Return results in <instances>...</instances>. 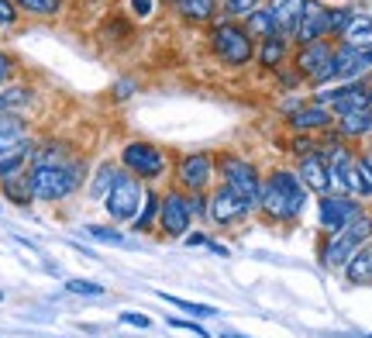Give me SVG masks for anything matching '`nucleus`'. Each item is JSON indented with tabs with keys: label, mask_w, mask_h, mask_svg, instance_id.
I'll return each instance as SVG.
<instances>
[{
	"label": "nucleus",
	"mask_w": 372,
	"mask_h": 338,
	"mask_svg": "<svg viewBox=\"0 0 372 338\" xmlns=\"http://www.w3.org/2000/svg\"><path fill=\"white\" fill-rule=\"evenodd\" d=\"M31 104H35V90L28 83L0 86V114H21Z\"/></svg>",
	"instance_id": "obj_25"
},
{
	"label": "nucleus",
	"mask_w": 372,
	"mask_h": 338,
	"mask_svg": "<svg viewBox=\"0 0 372 338\" xmlns=\"http://www.w3.org/2000/svg\"><path fill=\"white\" fill-rule=\"evenodd\" d=\"M335 131L345 138V142H359L372 135V111L362 107V111H352V114H338L335 118Z\"/></svg>",
	"instance_id": "obj_21"
},
{
	"label": "nucleus",
	"mask_w": 372,
	"mask_h": 338,
	"mask_svg": "<svg viewBox=\"0 0 372 338\" xmlns=\"http://www.w3.org/2000/svg\"><path fill=\"white\" fill-rule=\"evenodd\" d=\"M242 28L255 38V42H266V38H276V21H273V14H269V7L266 3H259L255 10H248L245 17H242Z\"/></svg>",
	"instance_id": "obj_24"
},
{
	"label": "nucleus",
	"mask_w": 372,
	"mask_h": 338,
	"mask_svg": "<svg viewBox=\"0 0 372 338\" xmlns=\"http://www.w3.org/2000/svg\"><path fill=\"white\" fill-rule=\"evenodd\" d=\"M369 111H372V83H369Z\"/></svg>",
	"instance_id": "obj_48"
},
{
	"label": "nucleus",
	"mask_w": 372,
	"mask_h": 338,
	"mask_svg": "<svg viewBox=\"0 0 372 338\" xmlns=\"http://www.w3.org/2000/svg\"><path fill=\"white\" fill-rule=\"evenodd\" d=\"M28 186H31V197L35 200H66L73 197L83 179H87V163L83 159H69L62 166H28Z\"/></svg>",
	"instance_id": "obj_3"
},
{
	"label": "nucleus",
	"mask_w": 372,
	"mask_h": 338,
	"mask_svg": "<svg viewBox=\"0 0 372 338\" xmlns=\"http://www.w3.org/2000/svg\"><path fill=\"white\" fill-rule=\"evenodd\" d=\"M262 0H221V14L224 17H235V21H242L248 10H255Z\"/></svg>",
	"instance_id": "obj_34"
},
{
	"label": "nucleus",
	"mask_w": 372,
	"mask_h": 338,
	"mask_svg": "<svg viewBox=\"0 0 372 338\" xmlns=\"http://www.w3.org/2000/svg\"><path fill=\"white\" fill-rule=\"evenodd\" d=\"M214 166L221 172V183L228 190H235L238 197H245L252 207L259 204V190H262V172L255 163L242 159V156H231V152H221L214 156Z\"/></svg>",
	"instance_id": "obj_5"
},
{
	"label": "nucleus",
	"mask_w": 372,
	"mask_h": 338,
	"mask_svg": "<svg viewBox=\"0 0 372 338\" xmlns=\"http://www.w3.org/2000/svg\"><path fill=\"white\" fill-rule=\"evenodd\" d=\"M221 338H245V335H238V332H221Z\"/></svg>",
	"instance_id": "obj_47"
},
{
	"label": "nucleus",
	"mask_w": 372,
	"mask_h": 338,
	"mask_svg": "<svg viewBox=\"0 0 372 338\" xmlns=\"http://www.w3.org/2000/svg\"><path fill=\"white\" fill-rule=\"evenodd\" d=\"M345 276H348V283H372V242H366L345 262Z\"/></svg>",
	"instance_id": "obj_26"
},
{
	"label": "nucleus",
	"mask_w": 372,
	"mask_h": 338,
	"mask_svg": "<svg viewBox=\"0 0 372 338\" xmlns=\"http://www.w3.org/2000/svg\"><path fill=\"white\" fill-rule=\"evenodd\" d=\"M121 325H131V328H152V318L135 314V311H124V314H121Z\"/></svg>",
	"instance_id": "obj_41"
},
{
	"label": "nucleus",
	"mask_w": 372,
	"mask_h": 338,
	"mask_svg": "<svg viewBox=\"0 0 372 338\" xmlns=\"http://www.w3.org/2000/svg\"><path fill=\"white\" fill-rule=\"evenodd\" d=\"M369 73H372V49H366V52L362 49H348V45L335 49V80L352 83V80H366Z\"/></svg>",
	"instance_id": "obj_16"
},
{
	"label": "nucleus",
	"mask_w": 372,
	"mask_h": 338,
	"mask_svg": "<svg viewBox=\"0 0 372 338\" xmlns=\"http://www.w3.org/2000/svg\"><path fill=\"white\" fill-rule=\"evenodd\" d=\"M0 304H3V290H0Z\"/></svg>",
	"instance_id": "obj_49"
},
{
	"label": "nucleus",
	"mask_w": 372,
	"mask_h": 338,
	"mask_svg": "<svg viewBox=\"0 0 372 338\" xmlns=\"http://www.w3.org/2000/svg\"><path fill=\"white\" fill-rule=\"evenodd\" d=\"M3 183V197L10 200V204H17V207H28L35 197H31V186H28V176H24V169L21 172H14V176H3L0 179Z\"/></svg>",
	"instance_id": "obj_28"
},
{
	"label": "nucleus",
	"mask_w": 372,
	"mask_h": 338,
	"mask_svg": "<svg viewBox=\"0 0 372 338\" xmlns=\"http://www.w3.org/2000/svg\"><path fill=\"white\" fill-rule=\"evenodd\" d=\"M307 204V186L300 183V176L293 169H273L266 179H262V190H259V211L269 218V221H293L300 218Z\"/></svg>",
	"instance_id": "obj_1"
},
{
	"label": "nucleus",
	"mask_w": 372,
	"mask_h": 338,
	"mask_svg": "<svg viewBox=\"0 0 372 338\" xmlns=\"http://www.w3.org/2000/svg\"><path fill=\"white\" fill-rule=\"evenodd\" d=\"M169 328H183V332H189V335H200L207 338V332L196 325V321H183V318H169Z\"/></svg>",
	"instance_id": "obj_42"
},
{
	"label": "nucleus",
	"mask_w": 372,
	"mask_h": 338,
	"mask_svg": "<svg viewBox=\"0 0 372 338\" xmlns=\"http://www.w3.org/2000/svg\"><path fill=\"white\" fill-rule=\"evenodd\" d=\"M21 14H31V17H56L62 10V0H14Z\"/></svg>",
	"instance_id": "obj_33"
},
{
	"label": "nucleus",
	"mask_w": 372,
	"mask_h": 338,
	"mask_svg": "<svg viewBox=\"0 0 372 338\" xmlns=\"http://www.w3.org/2000/svg\"><path fill=\"white\" fill-rule=\"evenodd\" d=\"M303 3H307V0H266V7H269V14H273V21H276L279 38L293 42L296 24H300V14H303Z\"/></svg>",
	"instance_id": "obj_18"
},
{
	"label": "nucleus",
	"mask_w": 372,
	"mask_h": 338,
	"mask_svg": "<svg viewBox=\"0 0 372 338\" xmlns=\"http://www.w3.org/2000/svg\"><path fill=\"white\" fill-rule=\"evenodd\" d=\"M31 138L28 142H21L17 149H7V152H0V179L3 176H14V172H21V169H28V152H31Z\"/></svg>",
	"instance_id": "obj_30"
},
{
	"label": "nucleus",
	"mask_w": 372,
	"mask_h": 338,
	"mask_svg": "<svg viewBox=\"0 0 372 338\" xmlns=\"http://www.w3.org/2000/svg\"><path fill=\"white\" fill-rule=\"evenodd\" d=\"M66 290L69 293H80V297H103V287L90 283V280H66Z\"/></svg>",
	"instance_id": "obj_36"
},
{
	"label": "nucleus",
	"mask_w": 372,
	"mask_h": 338,
	"mask_svg": "<svg viewBox=\"0 0 372 338\" xmlns=\"http://www.w3.org/2000/svg\"><path fill=\"white\" fill-rule=\"evenodd\" d=\"M142 197H145L142 179H135L131 172H124V169H121V176L114 179V186H110V193H107L103 207H107V214H110L114 221L128 225V221H135V218H138Z\"/></svg>",
	"instance_id": "obj_8"
},
{
	"label": "nucleus",
	"mask_w": 372,
	"mask_h": 338,
	"mask_svg": "<svg viewBox=\"0 0 372 338\" xmlns=\"http://www.w3.org/2000/svg\"><path fill=\"white\" fill-rule=\"evenodd\" d=\"M135 93V80H117L114 83V100H128Z\"/></svg>",
	"instance_id": "obj_44"
},
{
	"label": "nucleus",
	"mask_w": 372,
	"mask_h": 338,
	"mask_svg": "<svg viewBox=\"0 0 372 338\" xmlns=\"http://www.w3.org/2000/svg\"><path fill=\"white\" fill-rule=\"evenodd\" d=\"M166 304H173V307H180L183 314H189V318H217V307H210V304H193V300H183V297H173V293H159Z\"/></svg>",
	"instance_id": "obj_32"
},
{
	"label": "nucleus",
	"mask_w": 372,
	"mask_h": 338,
	"mask_svg": "<svg viewBox=\"0 0 372 338\" xmlns=\"http://www.w3.org/2000/svg\"><path fill=\"white\" fill-rule=\"evenodd\" d=\"M155 3H159V0H128V7H131L135 17H152V14H155Z\"/></svg>",
	"instance_id": "obj_39"
},
{
	"label": "nucleus",
	"mask_w": 372,
	"mask_h": 338,
	"mask_svg": "<svg viewBox=\"0 0 372 338\" xmlns=\"http://www.w3.org/2000/svg\"><path fill=\"white\" fill-rule=\"evenodd\" d=\"M203 246H207V249H210V252H214V255H231V252H228V249H224V246H221V242H210V239H207Z\"/></svg>",
	"instance_id": "obj_46"
},
{
	"label": "nucleus",
	"mask_w": 372,
	"mask_h": 338,
	"mask_svg": "<svg viewBox=\"0 0 372 338\" xmlns=\"http://www.w3.org/2000/svg\"><path fill=\"white\" fill-rule=\"evenodd\" d=\"M362 338H372V335H362Z\"/></svg>",
	"instance_id": "obj_50"
},
{
	"label": "nucleus",
	"mask_w": 372,
	"mask_h": 338,
	"mask_svg": "<svg viewBox=\"0 0 372 338\" xmlns=\"http://www.w3.org/2000/svg\"><path fill=\"white\" fill-rule=\"evenodd\" d=\"M293 172L300 176V183L307 186V193L328 197L331 186H335L331 169H328V159H324L321 149H314V152H307V156H296V169H293Z\"/></svg>",
	"instance_id": "obj_13"
},
{
	"label": "nucleus",
	"mask_w": 372,
	"mask_h": 338,
	"mask_svg": "<svg viewBox=\"0 0 372 338\" xmlns=\"http://www.w3.org/2000/svg\"><path fill=\"white\" fill-rule=\"evenodd\" d=\"M14 66H17V63H14V56H10V52H0V86L7 83V80H10Z\"/></svg>",
	"instance_id": "obj_43"
},
{
	"label": "nucleus",
	"mask_w": 372,
	"mask_h": 338,
	"mask_svg": "<svg viewBox=\"0 0 372 338\" xmlns=\"http://www.w3.org/2000/svg\"><path fill=\"white\" fill-rule=\"evenodd\" d=\"M207 45L214 52V59L228 70H245L255 63V38L242 28V21L235 17H217L210 24V35H207Z\"/></svg>",
	"instance_id": "obj_2"
},
{
	"label": "nucleus",
	"mask_w": 372,
	"mask_h": 338,
	"mask_svg": "<svg viewBox=\"0 0 372 338\" xmlns=\"http://www.w3.org/2000/svg\"><path fill=\"white\" fill-rule=\"evenodd\" d=\"M121 176V169L114 166V163H103V166L93 169V179H90V200H107V193H110V186H114V179Z\"/></svg>",
	"instance_id": "obj_29"
},
{
	"label": "nucleus",
	"mask_w": 372,
	"mask_h": 338,
	"mask_svg": "<svg viewBox=\"0 0 372 338\" xmlns=\"http://www.w3.org/2000/svg\"><path fill=\"white\" fill-rule=\"evenodd\" d=\"M335 42L331 38H317V42H303L296 45L293 52V70L303 77V83H310L314 90L317 86H328L335 80Z\"/></svg>",
	"instance_id": "obj_4"
},
{
	"label": "nucleus",
	"mask_w": 372,
	"mask_h": 338,
	"mask_svg": "<svg viewBox=\"0 0 372 338\" xmlns=\"http://www.w3.org/2000/svg\"><path fill=\"white\" fill-rule=\"evenodd\" d=\"M248 211H252V204L221 183L217 190H210V193H207V214H203V218H207L210 225H221V228H224V225L242 221Z\"/></svg>",
	"instance_id": "obj_11"
},
{
	"label": "nucleus",
	"mask_w": 372,
	"mask_h": 338,
	"mask_svg": "<svg viewBox=\"0 0 372 338\" xmlns=\"http://www.w3.org/2000/svg\"><path fill=\"white\" fill-rule=\"evenodd\" d=\"M207 239L200 235V232H186V246H203Z\"/></svg>",
	"instance_id": "obj_45"
},
{
	"label": "nucleus",
	"mask_w": 372,
	"mask_h": 338,
	"mask_svg": "<svg viewBox=\"0 0 372 338\" xmlns=\"http://www.w3.org/2000/svg\"><path fill=\"white\" fill-rule=\"evenodd\" d=\"M214 172H217V166H214L210 152H186L183 159L176 163V183L186 193H203L210 186Z\"/></svg>",
	"instance_id": "obj_12"
},
{
	"label": "nucleus",
	"mask_w": 372,
	"mask_h": 338,
	"mask_svg": "<svg viewBox=\"0 0 372 338\" xmlns=\"http://www.w3.org/2000/svg\"><path fill=\"white\" fill-rule=\"evenodd\" d=\"M355 214H362V207H359V200L355 197H321V204H317V221H321V228L328 232V235H335V232H341Z\"/></svg>",
	"instance_id": "obj_14"
},
{
	"label": "nucleus",
	"mask_w": 372,
	"mask_h": 338,
	"mask_svg": "<svg viewBox=\"0 0 372 338\" xmlns=\"http://www.w3.org/2000/svg\"><path fill=\"white\" fill-rule=\"evenodd\" d=\"M286 124H289L293 131L317 135V131H324V128H335V111H331L328 104L310 100V104H300L296 111H289V114H286Z\"/></svg>",
	"instance_id": "obj_15"
},
{
	"label": "nucleus",
	"mask_w": 372,
	"mask_h": 338,
	"mask_svg": "<svg viewBox=\"0 0 372 338\" xmlns=\"http://www.w3.org/2000/svg\"><path fill=\"white\" fill-rule=\"evenodd\" d=\"M352 14H355L352 3H335V7H328V38H331V42H338V35L345 31V24L352 21Z\"/></svg>",
	"instance_id": "obj_31"
},
{
	"label": "nucleus",
	"mask_w": 372,
	"mask_h": 338,
	"mask_svg": "<svg viewBox=\"0 0 372 338\" xmlns=\"http://www.w3.org/2000/svg\"><path fill=\"white\" fill-rule=\"evenodd\" d=\"M328 7L331 3H324V0H307L303 3V14H300V24H296V35H293L296 45L328 38Z\"/></svg>",
	"instance_id": "obj_17"
},
{
	"label": "nucleus",
	"mask_w": 372,
	"mask_h": 338,
	"mask_svg": "<svg viewBox=\"0 0 372 338\" xmlns=\"http://www.w3.org/2000/svg\"><path fill=\"white\" fill-rule=\"evenodd\" d=\"M17 3L14 0H0V28H10L14 21H17Z\"/></svg>",
	"instance_id": "obj_38"
},
{
	"label": "nucleus",
	"mask_w": 372,
	"mask_h": 338,
	"mask_svg": "<svg viewBox=\"0 0 372 338\" xmlns=\"http://www.w3.org/2000/svg\"><path fill=\"white\" fill-rule=\"evenodd\" d=\"M159 204H162V193H155V190H145V197H142V207H138V218H135V232H152L155 225H159Z\"/></svg>",
	"instance_id": "obj_27"
},
{
	"label": "nucleus",
	"mask_w": 372,
	"mask_h": 338,
	"mask_svg": "<svg viewBox=\"0 0 372 338\" xmlns=\"http://www.w3.org/2000/svg\"><path fill=\"white\" fill-rule=\"evenodd\" d=\"M279 83H282V90H296V86H303V77L296 73V70H289V63L282 66V70H276Z\"/></svg>",
	"instance_id": "obj_37"
},
{
	"label": "nucleus",
	"mask_w": 372,
	"mask_h": 338,
	"mask_svg": "<svg viewBox=\"0 0 372 338\" xmlns=\"http://www.w3.org/2000/svg\"><path fill=\"white\" fill-rule=\"evenodd\" d=\"M87 235L96 242H107V246H128V239L117 232V228H103V225H87Z\"/></svg>",
	"instance_id": "obj_35"
},
{
	"label": "nucleus",
	"mask_w": 372,
	"mask_h": 338,
	"mask_svg": "<svg viewBox=\"0 0 372 338\" xmlns=\"http://www.w3.org/2000/svg\"><path fill=\"white\" fill-rule=\"evenodd\" d=\"M121 169L131 172L142 183H152V179L166 176L169 163H166V152L159 145H152V142H128L121 149Z\"/></svg>",
	"instance_id": "obj_7"
},
{
	"label": "nucleus",
	"mask_w": 372,
	"mask_h": 338,
	"mask_svg": "<svg viewBox=\"0 0 372 338\" xmlns=\"http://www.w3.org/2000/svg\"><path fill=\"white\" fill-rule=\"evenodd\" d=\"M355 166H359V176H362L366 190L372 193V156H355Z\"/></svg>",
	"instance_id": "obj_40"
},
{
	"label": "nucleus",
	"mask_w": 372,
	"mask_h": 338,
	"mask_svg": "<svg viewBox=\"0 0 372 338\" xmlns=\"http://www.w3.org/2000/svg\"><path fill=\"white\" fill-rule=\"evenodd\" d=\"M338 45H348V49H372V14L369 10H359L352 14V21L345 24V31L338 35Z\"/></svg>",
	"instance_id": "obj_19"
},
{
	"label": "nucleus",
	"mask_w": 372,
	"mask_h": 338,
	"mask_svg": "<svg viewBox=\"0 0 372 338\" xmlns=\"http://www.w3.org/2000/svg\"><path fill=\"white\" fill-rule=\"evenodd\" d=\"M189 221H193V214H189L186 193L180 186L166 190V193H162V204H159V232H162L166 239H183L186 232H189Z\"/></svg>",
	"instance_id": "obj_10"
},
{
	"label": "nucleus",
	"mask_w": 372,
	"mask_h": 338,
	"mask_svg": "<svg viewBox=\"0 0 372 338\" xmlns=\"http://www.w3.org/2000/svg\"><path fill=\"white\" fill-rule=\"evenodd\" d=\"M289 45L293 42H286V38H266V42H259L255 45V63L262 66V70H282L286 63H289Z\"/></svg>",
	"instance_id": "obj_23"
},
{
	"label": "nucleus",
	"mask_w": 372,
	"mask_h": 338,
	"mask_svg": "<svg viewBox=\"0 0 372 338\" xmlns=\"http://www.w3.org/2000/svg\"><path fill=\"white\" fill-rule=\"evenodd\" d=\"M186 24H214L221 14V0H169Z\"/></svg>",
	"instance_id": "obj_20"
},
{
	"label": "nucleus",
	"mask_w": 372,
	"mask_h": 338,
	"mask_svg": "<svg viewBox=\"0 0 372 338\" xmlns=\"http://www.w3.org/2000/svg\"><path fill=\"white\" fill-rule=\"evenodd\" d=\"M69 159H73L69 145H62V142H56V138L35 142L31 152H28V166H62V163H69Z\"/></svg>",
	"instance_id": "obj_22"
},
{
	"label": "nucleus",
	"mask_w": 372,
	"mask_h": 338,
	"mask_svg": "<svg viewBox=\"0 0 372 338\" xmlns=\"http://www.w3.org/2000/svg\"><path fill=\"white\" fill-rule=\"evenodd\" d=\"M324 159H328V169H331V179H335L345 193H352V197H369V190H366L362 176H359V166H355V152H352L345 142L328 145V149H324Z\"/></svg>",
	"instance_id": "obj_9"
},
{
	"label": "nucleus",
	"mask_w": 372,
	"mask_h": 338,
	"mask_svg": "<svg viewBox=\"0 0 372 338\" xmlns=\"http://www.w3.org/2000/svg\"><path fill=\"white\" fill-rule=\"evenodd\" d=\"M372 239V214H355L341 232H335L331 239H328V246L321 249V259H324V266H345L352 255L359 252L366 242Z\"/></svg>",
	"instance_id": "obj_6"
}]
</instances>
